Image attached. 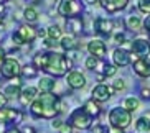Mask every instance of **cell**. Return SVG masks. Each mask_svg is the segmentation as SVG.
Masks as SVG:
<instances>
[{
    "label": "cell",
    "mask_w": 150,
    "mask_h": 133,
    "mask_svg": "<svg viewBox=\"0 0 150 133\" xmlns=\"http://www.w3.org/2000/svg\"><path fill=\"white\" fill-rule=\"evenodd\" d=\"M61 110L59 99L54 94H41L35 102L31 104V113L35 117H43V118H54Z\"/></svg>",
    "instance_id": "obj_1"
},
{
    "label": "cell",
    "mask_w": 150,
    "mask_h": 133,
    "mask_svg": "<svg viewBox=\"0 0 150 133\" xmlns=\"http://www.w3.org/2000/svg\"><path fill=\"white\" fill-rule=\"evenodd\" d=\"M71 67V61L61 53H46L45 54V67L43 71L54 77H61Z\"/></svg>",
    "instance_id": "obj_2"
},
{
    "label": "cell",
    "mask_w": 150,
    "mask_h": 133,
    "mask_svg": "<svg viewBox=\"0 0 150 133\" xmlns=\"http://www.w3.org/2000/svg\"><path fill=\"white\" fill-rule=\"evenodd\" d=\"M109 122L110 127H117V128H127L130 122H132V115L127 108H120V107H115L112 108L109 113Z\"/></svg>",
    "instance_id": "obj_3"
},
{
    "label": "cell",
    "mask_w": 150,
    "mask_h": 133,
    "mask_svg": "<svg viewBox=\"0 0 150 133\" xmlns=\"http://www.w3.org/2000/svg\"><path fill=\"white\" fill-rule=\"evenodd\" d=\"M69 125L74 127V128H79V130H86V128H91L93 125V117L86 113L84 108H78L71 113L69 117Z\"/></svg>",
    "instance_id": "obj_4"
},
{
    "label": "cell",
    "mask_w": 150,
    "mask_h": 133,
    "mask_svg": "<svg viewBox=\"0 0 150 133\" xmlns=\"http://www.w3.org/2000/svg\"><path fill=\"white\" fill-rule=\"evenodd\" d=\"M58 12L66 18H74L83 12V4H81V0H61Z\"/></svg>",
    "instance_id": "obj_5"
},
{
    "label": "cell",
    "mask_w": 150,
    "mask_h": 133,
    "mask_svg": "<svg viewBox=\"0 0 150 133\" xmlns=\"http://www.w3.org/2000/svg\"><path fill=\"white\" fill-rule=\"evenodd\" d=\"M35 38H36V30L30 25H22L17 33H13V41L18 46H22L25 43H31Z\"/></svg>",
    "instance_id": "obj_6"
},
{
    "label": "cell",
    "mask_w": 150,
    "mask_h": 133,
    "mask_svg": "<svg viewBox=\"0 0 150 133\" xmlns=\"http://www.w3.org/2000/svg\"><path fill=\"white\" fill-rule=\"evenodd\" d=\"M0 74L4 77H7V79H15L18 74H22V67H20L17 59L7 58L5 62L2 64V67H0Z\"/></svg>",
    "instance_id": "obj_7"
},
{
    "label": "cell",
    "mask_w": 150,
    "mask_h": 133,
    "mask_svg": "<svg viewBox=\"0 0 150 133\" xmlns=\"http://www.w3.org/2000/svg\"><path fill=\"white\" fill-rule=\"evenodd\" d=\"M112 92H114V87H109L106 84H99L93 89V100H96V102H106V100L110 99Z\"/></svg>",
    "instance_id": "obj_8"
},
{
    "label": "cell",
    "mask_w": 150,
    "mask_h": 133,
    "mask_svg": "<svg viewBox=\"0 0 150 133\" xmlns=\"http://www.w3.org/2000/svg\"><path fill=\"white\" fill-rule=\"evenodd\" d=\"M130 48H132V54H135V58H137V59L145 58L147 54L150 53V43H149L147 40H142V38H139V40L132 41Z\"/></svg>",
    "instance_id": "obj_9"
},
{
    "label": "cell",
    "mask_w": 150,
    "mask_h": 133,
    "mask_svg": "<svg viewBox=\"0 0 150 133\" xmlns=\"http://www.w3.org/2000/svg\"><path fill=\"white\" fill-rule=\"evenodd\" d=\"M99 4L109 13H115V12H120V10H124L127 7L129 0H99Z\"/></svg>",
    "instance_id": "obj_10"
},
{
    "label": "cell",
    "mask_w": 150,
    "mask_h": 133,
    "mask_svg": "<svg viewBox=\"0 0 150 133\" xmlns=\"http://www.w3.org/2000/svg\"><path fill=\"white\" fill-rule=\"evenodd\" d=\"M88 51L91 53V56H94V58H97V59H102L104 56H106V43L101 41V40L89 41Z\"/></svg>",
    "instance_id": "obj_11"
},
{
    "label": "cell",
    "mask_w": 150,
    "mask_h": 133,
    "mask_svg": "<svg viewBox=\"0 0 150 133\" xmlns=\"http://www.w3.org/2000/svg\"><path fill=\"white\" fill-rule=\"evenodd\" d=\"M94 28L99 35H110L112 30H114V22L112 20H107V18H96L94 22Z\"/></svg>",
    "instance_id": "obj_12"
},
{
    "label": "cell",
    "mask_w": 150,
    "mask_h": 133,
    "mask_svg": "<svg viewBox=\"0 0 150 133\" xmlns=\"http://www.w3.org/2000/svg\"><path fill=\"white\" fill-rule=\"evenodd\" d=\"M22 118V113L13 108H2L0 110V122L2 123H17Z\"/></svg>",
    "instance_id": "obj_13"
},
{
    "label": "cell",
    "mask_w": 150,
    "mask_h": 133,
    "mask_svg": "<svg viewBox=\"0 0 150 133\" xmlns=\"http://www.w3.org/2000/svg\"><path fill=\"white\" fill-rule=\"evenodd\" d=\"M68 85L73 89H81L86 85V77H84V74H81L79 71H71L69 74H68V79H66Z\"/></svg>",
    "instance_id": "obj_14"
},
{
    "label": "cell",
    "mask_w": 150,
    "mask_h": 133,
    "mask_svg": "<svg viewBox=\"0 0 150 133\" xmlns=\"http://www.w3.org/2000/svg\"><path fill=\"white\" fill-rule=\"evenodd\" d=\"M134 71H135V74L140 76V77H150V61L147 58L135 59V62H134Z\"/></svg>",
    "instance_id": "obj_15"
},
{
    "label": "cell",
    "mask_w": 150,
    "mask_h": 133,
    "mask_svg": "<svg viewBox=\"0 0 150 133\" xmlns=\"http://www.w3.org/2000/svg\"><path fill=\"white\" fill-rule=\"evenodd\" d=\"M130 54L125 51V49L122 48H117L114 51V54H112V59H114V64L115 66H119V67H124V66H127L129 62H130Z\"/></svg>",
    "instance_id": "obj_16"
},
{
    "label": "cell",
    "mask_w": 150,
    "mask_h": 133,
    "mask_svg": "<svg viewBox=\"0 0 150 133\" xmlns=\"http://www.w3.org/2000/svg\"><path fill=\"white\" fill-rule=\"evenodd\" d=\"M66 28L69 31V35H79L83 31V20L79 17H74V18H68L66 20Z\"/></svg>",
    "instance_id": "obj_17"
},
{
    "label": "cell",
    "mask_w": 150,
    "mask_h": 133,
    "mask_svg": "<svg viewBox=\"0 0 150 133\" xmlns=\"http://www.w3.org/2000/svg\"><path fill=\"white\" fill-rule=\"evenodd\" d=\"M36 97V89L35 87H25L22 90V95H20V102L23 105H28V104H33Z\"/></svg>",
    "instance_id": "obj_18"
},
{
    "label": "cell",
    "mask_w": 150,
    "mask_h": 133,
    "mask_svg": "<svg viewBox=\"0 0 150 133\" xmlns=\"http://www.w3.org/2000/svg\"><path fill=\"white\" fill-rule=\"evenodd\" d=\"M79 46V43H78V38H76L74 35H66L63 36L61 40V48L66 49V51H73V49H76Z\"/></svg>",
    "instance_id": "obj_19"
},
{
    "label": "cell",
    "mask_w": 150,
    "mask_h": 133,
    "mask_svg": "<svg viewBox=\"0 0 150 133\" xmlns=\"http://www.w3.org/2000/svg\"><path fill=\"white\" fill-rule=\"evenodd\" d=\"M84 110H86V113H89L91 117H97L101 113V107H99V104H97L96 100H88V102L84 104Z\"/></svg>",
    "instance_id": "obj_20"
},
{
    "label": "cell",
    "mask_w": 150,
    "mask_h": 133,
    "mask_svg": "<svg viewBox=\"0 0 150 133\" xmlns=\"http://www.w3.org/2000/svg\"><path fill=\"white\" fill-rule=\"evenodd\" d=\"M38 89H40L43 94H48L54 89V80L50 79V77H41V80L38 82Z\"/></svg>",
    "instance_id": "obj_21"
},
{
    "label": "cell",
    "mask_w": 150,
    "mask_h": 133,
    "mask_svg": "<svg viewBox=\"0 0 150 133\" xmlns=\"http://www.w3.org/2000/svg\"><path fill=\"white\" fill-rule=\"evenodd\" d=\"M125 25H127V28L130 31H139L142 27V22L140 18L135 17V15H130V17H127V20H125Z\"/></svg>",
    "instance_id": "obj_22"
},
{
    "label": "cell",
    "mask_w": 150,
    "mask_h": 133,
    "mask_svg": "<svg viewBox=\"0 0 150 133\" xmlns=\"http://www.w3.org/2000/svg\"><path fill=\"white\" fill-rule=\"evenodd\" d=\"M48 40H51V41L63 40V36H61V28L56 27V25L50 27V28H48Z\"/></svg>",
    "instance_id": "obj_23"
},
{
    "label": "cell",
    "mask_w": 150,
    "mask_h": 133,
    "mask_svg": "<svg viewBox=\"0 0 150 133\" xmlns=\"http://www.w3.org/2000/svg\"><path fill=\"white\" fill-rule=\"evenodd\" d=\"M5 95L7 97H20L22 95V90H20V85H15V84H10L5 87Z\"/></svg>",
    "instance_id": "obj_24"
},
{
    "label": "cell",
    "mask_w": 150,
    "mask_h": 133,
    "mask_svg": "<svg viewBox=\"0 0 150 133\" xmlns=\"http://www.w3.org/2000/svg\"><path fill=\"white\" fill-rule=\"evenodd\" d=\"M139 107H140V102H139V99H135V97H129V99H125V102H124V108H127L129 112L137 110Z\"/></svg>",
    "instance_id": "obj_25"
},
{
    "label": "cell",
    "mask_w": 150,
    "mask_h": 133,
    "mask_svg": "<svg viewBox=\"0 0 150 133\" xmlns=\"http://www.w3.org/2000/svg\"><path fill=\"white\" fill-rule=\"evenodd\" d=\"M135 128H137V132L139 133H149V130H150V123L147 122L144 117H140V118L135 122Z\"/></svg>",
    "instance_id": "obj_26"
},
{
    "label": "cell",
    "mask_w": 150,
    "mask_h": 133,
    "mask_svg": "<svg viewBox=\"0 0 150 133\" xmlns=\"http://www.w3.org/2000/svg\"><path fill=\"white\" fill-rule=\"evenodd\" d=\"M23 15H25V20H27L28 23H35L36 18H38V15H36V10L33 8V7H28V8L23 12Z\"/></svg>",
    "instance_id": "obj_27"
},
{
    "label": "cell",
    "mask_w": 150,
    "mask_h": 133,
    "mask_svg": "<svg viewBox=\"0 0 150 133\" xmlns=\"http://www.w3.org/2000/svg\"><path fill=\"white\" fill-rule=\"evenodd\" d=\"M38 74V69L35 66H25L22 67V76L23 77H35Z\"/></svg>",
    "instance_id": "obj_28"
},
{
    "label": "cell",
    "mask_w": 150,
    "mask_h": 133,
    "mask_svg": "<svg viewBox=\"0 0 150 133\" xmlns=\"http://www.w3.org/2000/svg\"><path fill=\"white\" fill-rule=\"evenodd\" d=\"M139 10L150 15V0H139Z\"/></svg>",
    "instance_id": "obj_29"
},
{
    "label": "cell",
    "mask_w": 150,
    "mask_h": 133,
    "mask_svg": "<svg viewBox=\"0 0 150 133\" xmlns=\"http://www.w3.org/2000/svg\"><path fill=\"white\" fill-rule=\"evenodd\" d=\"M115 72H117L115 66H109V64H107V66H106V69H104V76H107V77H109V76H114Z\"/></svg>",
    "instance_id": "obj_30"
},
{
    "label": "cell",
    "mask_w": 150,
    "mask_h": 133,
    "mask_svg": "<svg viewBox=\"0 0 150 133\" xmlns=\"http://www.w3.org/2000/svg\"><path fill=\"white\" fill-rule=\"evenodd\" d=\"M112 87H114V90H122V89H124V80H122V79L114 80V84H112Z\"/></svg>",
    "instance_id": "obj_31"
},
{
    "label": "cell",
    "mask_w": 150,
    "mask_h": 133,
    "mask_svg": "<svg viewBox=\"0 0 150 133\" xmlns=\"http://www.w3.org/2000/svg\"><path fill=\"white\" fill-rule=\"evenodd\" d=\"M7 100H8V97H7L5 94L0 92V110H2V108H4L5 105H7Z\"/></svg>",
    "instance_id": "obj_32"
},
{
    "label": "cell",
    "mask_w": 150,
    "mask_h": 133,
    "mask_svg": "<svg viewBox=\"0 0 150 133\" xmlns=\"http://www.w3.org/2000/svg\"><path fill=\"white\" fill-rule=\"evenodd\" d=\"M59 133H71V125L64 123L61 128H59Z\"/></svg>",
    "instance_id": "obj_33"
},
{
    "label": "cell",
    "mask_w": 150,
    "mask_h": 133,
    "mask_svg": "<svg viewBox=\"0 0 150 133\" xmlns=\"http://www.w3.org/2000/svg\"><path fill=\"white\" fill-rule=\"evenodd\" d=\"M63 125L64 123H63L61 120H54V122H51V127H53V128H61Z\"/></svg>",
    "instance_id": "obj_34"
},
{
    "label": "cell",
    "mask_w": 150,
    "mask_h": 133,
    "mask_svg": "<svg viewBox=\"0 0 150 133\" xmlns=\"http://www.w3.org/2000/svg\"><path fill=\"white\" fill-rule=\"evenodd\" d=\"M107 133H124L122 128H117V127H110L109 130H107Z\"/></svg>",
    "instance_id": "obj_35"
},
{
    "label": "cell",
    "mask_w": 150,
    "mask_h": 133,
    "mask_svg": "<svg viewBox=\"0 0 150 133\" xmlns=\"http://www.w3.org/2000/svg\"><path fill=\"white\" fill-rule=\"evenodd\" d=\"M5 62V51L2 48H0V67H2V64Z\"/></svg>",
    "instance_id": "obj_36"
},
{
    "label": "cell",
    "mask_w": 150,
    "mask_h": 133,
    "mask_svg": "<svg viewBox=\"0 0 150 133\" xmlns=\"http://www.w3.org/2000/svg\"><path fill=\"white\" fill-rule=\"evenodd\" d=\"M142 97H144V99H150V89H144V90H142Z\"/></svg>",
    "instance_id": "obj_37"
},
{
    "label": "cell",
    "mask_w": 150,
    "mask_h": 133,
    "mask_svg": "<svg viewBox=\"0 0 150 133\" xmlns=\"http://www.w3.org/2000/svg\"><path fill=\"white\" fill-rule=\"evenodd\" d=\"M145 30H147V33H149V36H150V17H147V20H145Z\"/></svg>",
    "instance_id": "obj_38"
},
{
    "label": "cell",
    "mask_w": 150,
    "mask_h": 133,
    "mask_svg": "<svg viewBox=\"0 0 150 133\" xmlns=\"http://www.w3.org/2000/svg\"><path fill=\"white\" fill-rule=\"evenodd\" d=\"M114 40H115V43H119V41L122 43V41H124V35H122V33H119V35H115V36H114Z\"/></svg>",
    "instance_id": "obj_39"
},
{
    "label": "cell",
    "mask_w": 150,
    "mask_h": 133,
    "mask_svg": "<svg viewBox=\"0 0 150 133\" xmlns=\"http://www.w3.org/2000/svg\"><path fill=\"white\" fill-rule=\"evenodd\" d=\"M35 132V130L31 128V127H25V128H23V133H33Z\"/></svg>",
    "instance_id": "obj_40"
},
{
    "label": "cell",
    "mask_w": 150,
    "mask_h": 133,
    "mask_svg": "<svg viewBox=\"0 0 150 133\" xmlns=\"http://www.w3.org/2000/svg\"><path fill=\"white\" fill-rule=\"evenodd\" d=\"M142 117H144V118H145L147 122H149V123H150V110H149V112H145V113H144V115H142Z\"/></svg>",
    "instance_id": "obj_41"
},
{
    "label": "cell",
    "mask_w": 150,
    "mask_h": 133,
    "mask_svg": "<svg viewBox=\"0 0 150 133\" xmlns=\"http://www.w3.org/2000/svg\"><path fill=\"white\" fill-rule=\"evenodd\" d=\"M5 133H22L20 130H17V128H10V130H7Z\"/></svg>",
    "instance_id": "obj_42"
},
{
    "label": "cell",
    "mask_w": 150,
    "mask_h": 133,
    "mask_svg": "<svg viewBox=\"0 0 150 133\" xmlns=\"http://www.w3.org/2000/svg\"><path fill=\"white\" fill-rule=\"evenodd\" d=\"M86 2H88V4H94V2H96V0H86Z\"/></svg>",
    "instance_id": "obj_43"
}]
</instances>
